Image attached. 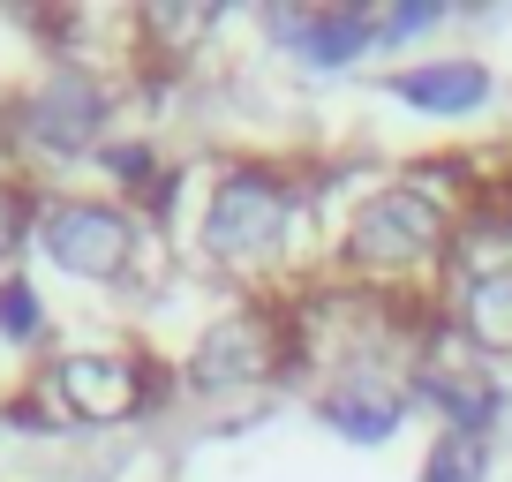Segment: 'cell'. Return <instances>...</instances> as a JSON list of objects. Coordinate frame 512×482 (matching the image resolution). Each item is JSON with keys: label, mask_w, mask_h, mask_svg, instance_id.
<instances>
[{"label": "cell", "mask_w": 512, "mask_h": 482, "mask_svg": "<svg viewBox=\"0 0 512 482\" xmlns=\"http://www.w3.org/2000/svg\"><path fill=\"white\" fill-rule=\"evenodd\" d=\"M294 219H302V189H294L287 166L241 159L211 181L204 219H196V257L211 272H272L294 241Z\"/></svg>", "instance_id": "obj_1"}, {"label": "cell", "mask_w": 512, "mask_h": 482, "mask_svg": "<svg viewBox=\"0 0 512 482\" xmlns=\"http://www.w3.org/2000/svg\"><path fill=\"white\" fill-rule=\"evenodd\" d=\"M452 249V204L437 189H415V181H377L362 189V204L339 226V264L362 279H407L430 272Z\"/></svg>", "instance_id": "obj_2"}, {"label": "cell", "mask_w": 512, "mask_h": 482, "mask_svg": "<svg viewBox=\"0 0 512 482\" xmlns=\"http://www.w3.org/2000/svg\"><path fill=\"white\" fill-rule=\"evenodd\" d=\"M31 249L83 287H121L144 264V219L113 196H46Z\"/></svg>", "instance_id": "obj_3"}, {"label": "cell", "mask_w": 512, "mask_h": 482, "mask_svg": "<svg viewBox=\"0 0 512 482\" xmlns=\"http://www.w3.org/2000/svg\"><path fill=\"white\" fill-rule=\"evenodd\" d=\"M8 129H16V144L38 151V159H83V151H98L106 129H113V83L98 76L91 61H53L46 76L16 98Z\"/></svg>", "instance_id": "obj_4"}, {"label": "cell", "mask_w": 512, "mask_h": 482, "mask_svg": "<svg viewBox=\"0 0 512 482\" xmlns=\"http://www.w3.org/2000/svg\"><path fill=\"white\" fill-rule=\"evenodd\" d=\"M38 392H46V407H53L61 430H121V422H144L151 407H159V377H151V362L113 354V347L61 354Z\"/></svg>", "instance_id": "obj_5"}, {"label": "cell", "mask_w": 512, "mask_h": 482, "mask_svg": "<svg viewBox=\"0 0 512 482\" xmlns=\"http://www.w3.org/2000/svg\"><path fill=\"white\" fill-rule=\"evenodd\" d=\"M294 332H287V309H226V317H211L204 332L189 339V354H181V385L189 392H249L264 385V377L294 370Z\"/></svg>", "instance_id": "obj_6"}, {"label": "cell", "mask_w": 512, "mask_h": 482, "mask_svg": "<svg viewBox=\"0 0 512 482\" xmlns=\"http://www.w3.org/2000/svg\"><path fill=\"white\" fill-rule=\"evenodd\" d=\"M407 415H415L407 377L384 370V362H369V354L339 362V370L317 385V422H324V430H339L347 445H392Z\"/></svg>", "instance_id": "obj_7"}, {"label": "cell", "mask_w": 512, "mask_h": 482, "mask_svg": "<svg viewBox=\"0 0 512 482\" xmlns=\"http://www.w3.org/2000/svg\"><path fill=\"white\" fill-rule=\"evenodd\" d=\"M384 91L400 106L430 113V121H475V113L497 106V76L475 61V53H437V61H415L400 76H384Z\"/></svg>", "instance_id": "obj_8"}, {"label": "cell", "mask_w": 512, "mask_h": 482, "mask_svg": "<svg viewBox=\"0 0 512 482\" xmlns=\"http://www.w3.org/2000/svg\"><path fill=\"white\" fill-rule=\"evenodd\" d=\"M407 392H415V407H437L445 430H467V437H490L505 422V385L475 362H415Z\"/></svg>", "instance_id": "obj_9"}, {"label": "cell", "mask_w": 512, "mask_h": 482, "mask_svg": "<svg viewBox=\"0 0 512 482\" xmlns=\"http://www.w3.org/2000/svg\"><path fill=\"white\" fill-rule=\"evenodd\" d=\"M369 46H384V16L377 8H317L302 31V46H294V61L317 68V76H339V68H354Z\"/></svg>", "instance_id": "obj_10"}, {"label": "cell", "mask_w": 512, "mask_h": 482, "mask_svg": "<svg viewBox=\"0 0 512 482\" xmlns=\"http://www.w3.org/2000/svg\"><path fill=\"white\" fill-rule=\"evenodd\" d=\"M452 332L475 354H512V272L460 279V294H452Z\"/></svg>", "instance_id": "obj_11"}, {"label": "cell", "mask_w": 512, "mask_h": 482, "mask_svg": "<svg viewBox=\"0 0 512 482\" xmlns=\"http://www.w3.org/2000/svg\"><path fill=\"white\" fill-rule=\"evenodd\" d=\"M211 31H219V8H196V0H159L136 16V38L151 61H189V53H204Z\"/></svg>", "instance_id": "obj_12"}, {"label": "cell", "mask_w": 512, "mask_h": 482, "mask_svg": "<svg viewBox=\"0 0 512 482\" xmlns=\"http://www.w3.org/2000/svg\"><path fill=\"white\" fill-rule=\"evenodd\" d=\"M490 467H497V445L467 430H437L422 452V482H490Z\"/></svg>", "instance_id": "obj_13"}, {"label": "cell", "mask_w": 512, "mask_h": 482, "mask_svg": "<svg viewBox=\"0 0 512 482\" xmlns=\"http://www.w3.org/2000/svg\"><path fill=\"white\" fill-rule=\"evenodd\" d=\"M46 324H53L46 317V294H38L23 272H8V279H0V339H8V347H38Z\"/></svg>", "instance_id": "obj_14"}, {"label": "cell", "mask_w": 512, "mask_h": 482, "mask_svg": "<svg viewBox=\"0 0 512 482\" xmlns=\"http://www.w3.org/2000/svg\"><path fill=\"white\" fill-rule=\"evenodd\" d=\"M98 166H106V174H121L136 196H151V189L166 181V174H159V151H151L144 136H128V144H98Z\"/></svg>", "instance_id": "obj_15"}, {"label": "cell", "mask_w": 512, "mask_h": 482, "mask_svg": "<svg viewBox=\"0 0 512 482\" xmlns=\"http://www.w3.org/2000/svg\"><path fill=\"white\" fill-rule=\"evenodd\" d=\"M445 16H452L445 0H400V8L384 16V46H400V38H422V31H437Z\"/></svg>", "instance_id": "obj_16"}]
</instances>
